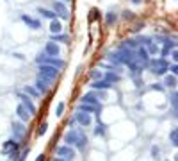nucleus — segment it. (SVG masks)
Instances as JSON below:
<instances>
[{
  "label": "nucleus",
  "mask_w": 178,
  "mask_h": 161,
  "mask_svg": "<svg viewBox=\"0 0 178 161\" xmlns=\"http://www.w3.org/2000/svg\"><path fill=\"white\" fill-rule=\"evenodd\" d=\"M36 161H45V154H39V156L36 158Z\"/></svg>",
  "instance_id": "ea45409f"
},
{
  "label": "nucleus",
  "mask_w": 178,
  "mask_h": 161,
  "mask_svg": "<svg viewBox=\"0 0 178 161\" xmlns=\"http://www.w3.org/2000/svg\"><path fill=\"white\" fill-rule=\"evenodd\" d=\"M36 63L38 64H48V66H53L57 70H63L66 63H64L61 57H52V56H46L45 52H41L38 57H36Z\"/></svg>",
  "instance_id": "f03ea898"
},
{
  "label": "nucleus",
  "mask_w": 178,
  "mask_h": 161,
  "mask_svg": "<svg viewBox=\"0 0 178 161\" xmlns=\"http://www.w3.org/2000/svg\"><path fill=\"white\" fill-rule=\"evenodd\" d=\"M102 109V106L96 107V106H91V104H78V111L80 113H85V115H91V113H96V111H100Z\"/></svg>",
  "instance_id": "dca6fc26"
},
{
  "label": "nucleus",
  "mask_w": 178,
  "mask_h": 161,
  "mask_svg": "<svg viewBox=\"0 0 178 161\" xmlns=\"http://www.w3.org/2000/svg\"><path fill=\"white\" fill-rule=\"evenodd\" d=\"M13 56H14L16 59H25V57H23V54H18V52H16V54H13Z\"/></svg>",
  "instance_id": "58836bf2"
},
{
  "label": "nucleus",
  "mask_w": 178,
  "mask_h": 161,
  "mask_svg": "<svg viewBox=\"0 0 178 161\" xmlns=\"http://www.w3.org/2000/svg\"><path fill=\"white\" fill-rule=\"evenodd\" d=\"M89 75L93 77L94 81H102V77H104V74H102V72H100L98 68H94V70H91V72H89Z\"/></svg>",
  "instance_id": "a878e982"
},
{
  "label": "nucleus",
  "mask_w": 178,
  "mask_h": 161,
  "mask_svg": "<svg viewBox=\"0 0 178 161\" xmlns=\"http://www.w3.org/2000/svg\"><path fill=\"white\" fill-rule=\"evenodd\" d=\"M105 125L104 124H100V122H98V125H96V129H94V134H96V136H104L105 134Z\"/></svg>",
  "instance_id": "bb28decb"
},
{
  "label": "nucleus",
  "mask_w": 178,
  "mask_h": 161,
  "mask_svg": "<svg viewBox=\"0 0 178 161\" xmlns=\"http://www.w3.org/2000/svg\"><path fill=\"white\" fill-rule=\"evenodd\" d=\"M169 140H171V143L176 147L178 145V131L176 129H171V132H169Z\"/></svg>",
  "instance_id": "393cba45"
},
{
  "label": "nucleus",
  "mask_w": 178,
  "mask_h": 161,
  "mask_svg": "<svg viewBox=\"0 0 178 161\" xmlns=\"http://www.w3.org/2000/svg\"><path fill=\"white\" fill-rule=\"evenodd\" d=\"M48 90H50V82L41 79V77H38V81H36V91L39 95H45V93H48Z\"/></svg>",
  "instance_id": "9b49d317"
},
{
  "label": "nucleus",
  "mask_w": 178,
  "mask_h": 161,
  "mask_svg": "<svg viewBox=\"0 0 178 161\" xmlns=\"http://www.w3.org/2000/svg\"><path fill=\"white\" fill-rule=\"evenodd\" d=\"M20 20L29 27V29H32V31H39L41 29V21L38 20V18H32V16H29V14H21Z\"/></svg>",
  "instance_id": "6e6552de"
},
{
  "label": "nucleus",
  "mask_w": 178,
  "mask_h": 161,
  "mask_svg": "<svg viewBox=\"0 0 178 161\" xmlns=\"http://www.w3.org/2000/svg\"><path fill=\"white\" fill-rule=\"evenodd\" d=\"M123 18L125 20H134V13L132 11H123Z\"/></svg>",
  "instance_id": "2f4dec72"
},
{
  "label": "nucleus",
  "mask_w": 178,
  "mask_h": 161,
  "mask_svg": "<svg viewBox=\"0 0 178 161\" xmlns=\"http://www.w3.org/2000/svg\"><path fill=\"white\" fill-rule=\"evenodd\" d=\"M143 27H144V23H137V25L134 27V29H132V31H134V32H137V31H141Z\"/></svg>",
  "instance_id": "e433bc0d"
},
{
  "label": "nucleus",
  "mask_w": 178,
  "mask_h": 161,
  "mask_svg": "<svg viewBox=\"0 0 178 161\" xmlns=\"http://www.w3.org/2000/svg\"><path fill=\"white\" fill-rule=\"evenodd\" d=\"M43 52L46 54V56H52V57H59V54H61V48H59V45L53 41H48L45 45V50Z\"/></svg>",
  "instance_id": "9d476101"
},
{
  "label": "nucleus",
  "mask_w": 178,
  "mask_h": 161,
  "mask_svg": "<svg viewBox=\"0 0 178 161\" xmlns=\"http://www.w3.org/2000/svg\"><path fill=\"white\" fill-rule=\"evenodd\" d=\"M146 52L148 54H157L158 52V47H157V45H153V43H150V45H148V48H146Z\"/></svg>",
  "instance_id": "c85d7f7f"
},
{
  "label": "nucleus",
  "mask_w": 178,
  "mask_h": 161,
  "mask_svg": "<svg viewBox=\"0 0 178 161\" xmlns=\"http://www.w3.org/2000/svg\"><path fill=\"white\" fill-rule=\"evenodd\" d=\"M59 2H63V4H66V2H70V0H59Z\"/></svg>",
  "instance_id": "37998d69"
},
{
  "label": "nucleus",
  "mask_w": 178,
  "mask_h": 161,
  "mask_svg": "<svg viewBox=\"0 0 178 161\" xmlns=\"http://www.w3.org/2000/svg\"><path fill=\"white\" fill-rule=\"evenodd\" d=\"M13 134H14V140H20L23 134H25V127L20 122H13Z\"/></svg>",
  "instance_id": "2eb2a0df"
},
{
  "label": "nucleus",
  "mask_w": 178,
  "mask_h": 161,
  "mask_svg": "<svg viewBox=\"0 0 178 161\" xmlns=\"http://www.w3.org/2000/svg\"><path fill=\"white\" fill-rule=\"evenodd\" d=\"M52 11L55 13V16H59V18H63V20H68V18H70V11L66 7V4L59 2V0H55L52 4Z\"/></svg>",
  "instance_id": "0eeeda50"
},
{
  "label": "nucleus",
  "mask_w": 178,
  "mask_h": 161,
  "mask_svg": "<svg viewBox=\"0 0 178 161\" xmlns=\"http://www.w3.org/2000/svg\"><path fill=\"white\" fill-rule=\"evenodd\" d=\"M151 90H158V91H162L164 88H162V84H151Z\"/></svg>",
  "instance_id": "4c0bfd02"
},
{
  "label": "nucleus",
  "mask_w": 178,
  "mask_h": 161,
  "mask_svg": "<svg viewBox=\"0 0 178 161\" xmlns=\"http://www.w3.org/2000/svg\"><path fill=\"white\" fill-rule=\"evenodd\" d=\"M150 63H151V74L164 75L168 72V61H166L164 57H157V59H153V61H150Z\"/></svg>",
  "instance_id": "20e7f679"
},
{
  "label": "nucleus",
  "mask_w": 178,
  "mask_h": 161,
  "mask_svg": "<svg viewBox=\"0 0 178 161\" xmlns=\"http://www.w3.org/2000/svg\"><path fill=\"white\" fill-rule=\"evenodd\" d=\"M104 16H105V25H109V27H112L118 21V14H116L114 11H107Z\"/></svg>",
  "instance_id": "6ab92c4d"
},
{
  "label": "nucleus",
  "mask_w": 178,
  "mask_h": 161,
  "mask_svg": "<svg viewBox=\"0 0 178 161\" xmlns=\"http://www.w3.org/2000/svg\"><path fill=\"white\" fill-rule=\"evenodd\" d=\"M64 113V102H59L57 107H55V117H63Z\"/></svg>",
  "instance_id": "cd10ccee"
},
{
  "label": "nucleus",
  "mask_w": 178,
  "mask_h": 161,
  "mask_svg": "<svg viewBox=\"0 0 178 161\" xmlns=\"http://www.w3.org/2000/svg\"><path fill=\"white\" fill-rule=\"evenodd\" d=\"M132 4H136V6H139V4H143V0H130Z\"/></svg>",
  "instance_id": "a19ab883"
},
{
  "label": "nucleus",
  "mask_w": 178,
  "mask_h": 161,
  "mask_svg": "<svg viewBox=\"0 0 178 161\" xmlns=\"http://www.w3.org/2000/svg\"><path fill=\"white\" fill-rule=\"evenodd\" d=\"M20 149V145H18V141L16 140H7L5 143H4V147H2V154H13V152H18Z\"/></svg>",
  "instance_id": "1a4fd4ad"
},
{
  "label": "nucleus",
  "mask_w": 178,
  "mask_h": 161,
  "mask_svg": "<svg viewBox=\"0 0 178 161\" xmlns=\"http://www.w3.org/2000/svg\"><path fill=\"white\" fill-rule=\"evenodd\" d=\"M23 93H25V95H29L31 98H32V97H39V93L36 91V88H32V86H25V88H23Z\"/></svg>",
  "instance_id": "4be33fe9"
},
{
  "label": "nucleus",
  "mask_w": 178,
  "mask_h": 161,
  "mask_svg": "<svg viewBox=\"0 0 178 161\" xmlns=\"http://www.w3.org/2000/svg\"><path fill=\"white\" fill-rule=\"evenodd\" d=\"M52 161H64V159H61V158H53Z\"/></svg>",
  "instance_id": "79ce46f5"
},
{
  "label": "nucleus",
  "mask_w": 178,
  "mask_h": 161,
  "mask_svg": "<svg viewBox=\"0 0 178 161\" xmlns=\"http://www.w3.org/2000/svg\"><path fill=\"white\" fill-rule=\"evenodd\" d=\"M64 143L70 147H78L80 150H84L87 147V136L82 129H70L64 134Z\"/></svg>",
  "instance_id": "f257e3e1"
},
{
  "label": "nucleus",
  "mask_w": 178,
  "mask_h": 161,
  "mask_svg": "<svg viewBox=\"0 0 178 161\" xmlns=\"http://www.w3.org/2000/svg\"><path fill=\"white\" fill-rule=\"evenodd\" d=\"M52 41L53 43H68L70 38L66 34H52Z\"/></svg>",
  "instance_id": "412c9836"
},
{
  "label": "nucleus",
  "mask_w": 178,
  "mask_h": 161,
  "mask_svg": "<svg viewBox=\"0 0 178 161\" xmlns=\"http://www.w3.org/2000/svg\"><path fill=\"white\" fill-rule=\"evenodd\" d=\"M55 154L64 161H71L75 158V150H73V147H70V145H61V147H57V149H55Z\"/></svg>",
  "instance_id": "423d86ee"
},
{
  "label": "nucleus",
  "mask_w": 178,
  "mask_h": 161,
  "mask_svg": "<svg viewBox=\"0 0 178 161\" xmlns=\"http://www.w3.org/2000/svg\"><path fill=\"white\" fill-rule=\"evenodd\" d=\"M46 129H48V124H46V122H43L41 125H39V129H38V134H39V136L45 134V132H46Z\"/></svg>",
  "instance_id": "c756f323"
},
{
  "label": "nucleus",
  "mask_w": 178,
  "mask_h": 161,
  "mask_svg": "<svg viewBox=\"0 0 178 161\" xmlns=\"http://www.w3.org/2000/svg\"><path fill=\"white\" fill-rule=\"evenodd\" d=\"M171 104H173V111L176 113V91L173 90V93H171Z\"/></svg>",
  "instance_id": "7c9ffc66"
},
{
  "label": "nucleus",
  "mask_w": 178,
  "mask_h": 161,
  "mask_svg": "<svg viewBox=\"0 0 178 161\" xmlns=\"http://www.w3.org/2000/svg\"><path fill=\"white\" fill-rule=\"evenodd\" d=\"M61 31H63V23L59 20H52L50 21V32L52 34H61Z\"/></svg>",
  "instance_id": "aec40b11"
},
{
  "label": "nucleus",
  "mask_w": 178,
  "mask_h": 161,
  "mask_svg": "<svg viewBox=\"0 0 178 161\" xmlns=\"http://www.w3.org/2000/svg\"><path fill=\"white\" fill-rule=\"evenodd\" d=\"M75 122H78L82 127H89L91 125V115H85V113H80V111H77V115H75Z\"/></svg>",
  "instance_id": "f8f14e48"
},
{
  "label": "nucleus",
  "mask_w": 178,
  "mask_h": 161,
  "mask_svg": "<svg viewBox=\"0 0 178 161\" xmlns=\"http://www.w3.org/2000/svg\"><path fill=\"white\" fill-rule=\"evenodd\" d=\"M39 77L48 81V82H52L53 79L59 77V70L53 68V66H48V64H39Z\"/></svg>",
  "instance_id": "7ed1b4c3"
},
{
  "label": "nucleus",
  "mask_w": 178,
  "mask_h": 161,
  "mask_svg": "<svg viewBox=\"0 0 178 161\" xmlns=\"http://www.w3.org/2000/svg\"><path fill=\"white\" fill-rule=\"evenodd\" d=\"M151 156H153V159H158V156H160L158 147H153V149H151Z\"/></svg>",
  "instance_id": "72a5a7b5"
},
{
  "label": "nucleus",
  "mask_w": 178,
  "mask_h": 161,
  "mask_svg": "<svg viewBox=\"0 0 178 161\" xmlns=\"http://www.w3.org/2000/svg\"><path fill=\"white\" fill-rule=\"evenodd\" d=\"M80 102H82V104H91V106L100 107V102H98V98H96V93H94V91H91V93H85V95L80 98Z\"/></svg>",
  "instance_id": "ddd939ff"
},
{
  "label": "nucleus",
  "mask_w": 178,
  "mask_h": 161,
  "mask_svg": "<svg viewBox=\"0 0 178 161\" xmlns=\"http://www.w3.org/2000/svg\"><path fill=\"white\" fill-rule=\"evenodd\" d=\"M105 81L111 82V84H112V82H118V81H119V75H116L114 72H109V74H105Z\"/></svg>",
  "instance_id": "5701e85b"
},
{
  "label": "nucleus",
  "mask_w": 178,
  "mask_h": 161,
  "mask_svg": "<svg viewBox=\"0 0 178 161\" xmlns=\"http://www.w3.org/2000/svg\"><path fill=\"white\" fill-rule=\"evenodd\" d=\"M91 88H93L94 91H105V90H111L112 84L107 82V81H94L93 84H91Z\"/></svg>",
  "instance_id": "4468645a"
},
{
  "label": "nucleus",
  "mask_w": 178,
  "mask_h": 161,
  "mask_svg": "<svg viewBox=\"0 0 178 161\" xmlns=\"http://www.w3.org/2000/svg\"><path fill=\"white\" fill-rule=\"evenodd\" d=\"M166 86H169V88H175L176 86V77L175 75H166Z\"/></svg>",
  "instance_id": "b1692460"
},
{
  "label": "nucleus",
  "mask_w": 178,
  "mask_h": 161,
  "mask_svg": "<svg viewBox=\"0 0 178 161\" xmlns=\"http://www.w3.org/2000/svg\"><path fill=\"white\" fill-rule=\"evenodd\" d=\"M16 115H18V118H20L21 122H29V120H31V115H29V111H27L25 107L21 106V104H18V106H16Z\"/></svg>",
  "instance_id": "f3484780"
},
{
  "label": "nucleus",
  "mask_w": 178,
  "mask_h": 161,
  "mask_svg": "<svg viewBox=\"0 0 178 161\" xmlns=\"http://www.w3.org/2000/svg\"><path fill=\"white\" fill-rule=\"evenodd\" d=\"M89 14H91V16H89V18H91V20H96V18H98V14H100V13H98V9H91V13H89Z\"/></svg>",
  "instance_id": "f704fd0d"
},
{
  "label": "nucleus",
  "mask_w": 178,
  "mask_h": 161,
  "mask_svg": "<svg viewBox=\"0 0 178 161\" xmlns=\"http://www.w3.org/2000/svg\"><path fill=\"white\" fill-rule=\"evenodd\" d=\"M38 13L41 14L43 18H48V20H57V16H55V13L52 9H48V7H38Z\"/></svg>",
  "instance_id": "a211bd4d"
},
{
  "label": "nucleus",
  "mask_w": 178,
  "mask_h": 161,
  "mask_svg": "<svg viewBox=\"0 0 178 161\" xmlns=\"http://www.w3.org/2000/svg\"><path fill=\"white\" fill-rule=\"evenodd\" d=\"M16 97L21 100V106L29 111V115H31V117H32V115H36V111H38V109H36V106L32 104V98H31V97L25 95L23 91H16Z\"/></svg>",
  "instance_id": "39448f33"
},
{
  "label": "nucleus",
  "mask_w": 178,
  "mask_h": 161,
  "mask_svg": "<svg viewBox=\"0 0 178 161\" xmlns=\"http://www.w3.org/2000/svg\"><path fill=\"white\" fill-rule=\"evenodd\" d=\"M171 59H173V61H176V59H178V52H176V48H173V52H171Z\"/></svg>",
  "instance_id": "c9c22d12"
},
{
  "label": "nucleus",
  "mask_w": 178,
  "mask_h": 161,
  "mask_svg": "<svg viewBox=\"0 0 178 161\" xmlns=\"http://www.w3.org/2000/svg\"><path fill=\"white\" fill-rule=\"evenodd\" d=\"M168 72H171L173 75H176V72H178V66H176V63H173L171 66H168Z\"/></svg>",
  "instance_id": "473e14b6"
}]
</instances>
